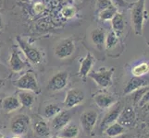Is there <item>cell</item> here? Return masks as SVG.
<instances>
[{
	"mask_svg": "<svg viewBox=\"0 0 149 138\" xmlns=\"http://www.w3.org/2000/svg\"><path fill=\"white\" fill-rule=\"evenodd\" d=\"M146 0H137L131 5V19L133 25L134 32L138 36L143 34V26L145 19H147V11L146 10Z\"/></svg>",
	"mask_w": 149,
	"mask_h": 138,
	"instance_id": "6da1fadb",
	"label": "cell"
},
{
	"mask_svg": "<svg viewBox=\"0 0 149 138\" xmlns=\"http://www.w3.org/2000/svg\"><path fill=\"white\" fill-rule=\"evenodd\" d=\"M17 43L22 49V53L26 56V58L33 65H38L43 61V54L42 52L36 47L31 45L28 42L23 40L22 37H17Z\"/></svg>",
	"mask_w": 149,
	"mask_h": 138,
	"instance_id": "7a4b0ae2",
	"label": "cell"
},
{
	"mask_svg": "<svg viewBox=\"0 0 149 138\" xmlns=\"http://www.w3.org/2000/svg\"><path fill=\"white\" fill-rule=\"evenodd\" d=\"M75 52V42L72 38L68 37L60 40L56 43L54 54L55 56L59 60H65L70 58Z\"/></svg>",
	"mask_w": 149,
	"mask_h": 138,
	"instance_id": "3957f363",
	"label": "cell"
},
{
	"mask_svg": "<svg viewBox=\"0 0 149 138\" xmlns=\"http://www.w3.org/2000/svg\"><path fill=\"white\" fill-rule=\"evenodd\" d=\"M14 86L20 90H28L34 93H39V86L36 76L33 72H27L19 78L14 82Z\"/></svg>",
	"mask_w": 149,
	"mask_h": 138,
	"instance_id": "277c9868",
	"label": "cell"
},
{
	"mask_svg": "<svg viewBox=\"0 0 149 138\" xmlns=\"http://www.w3.org/2000/svg\"><path fill=\"white\" fill-rule=\"evenodd\" d=\"M113 73H114V68L106 69L100 68L97 71H93L88 74V76L93 79L95 82L101 88H107L111 84V78Z\"/></svg>",
	"mask_w": 149,
	"mask_h": 138,
	"instance_id": "5b68a950",
	"label": "cell"
},
{
	"mask_svg": "<svg viewBox=\"0 0 149 138\" xmlns=\"http://www.w3.org/2000/svg\"><path fill=\"white\" fill-rule=\"evenodd\" d=\"M98 115H97L96 111L88 110L84 111L80 116V122L81 125V128L84 130V133L86 135H90L91 133L93 132Z\"/></svg>",
	"mask_w": 149,
	"mask_h": 138,
	"instance_id": "8992f818",
	"label": "cell"
},
{
	"mask_svg": "<svg viewBox=\"0 0 149 138\" xmlns=\"http://www.w3.org/2000/svg\"><path fill=\"white\" fill-rule=\"evenodd\" d=\"M69 82V74L66 71H59L50 78L47 89L50 91L56 92L64 89Z\"/></svg>",
	"mask_w": 149,
	"mask_h": 138,
	"instance_id": "52a82bcc",
	"label": "cell"
},
{
	"mask_svg": "<svg viewBox=\"0 0 149 138\" xmlns=\"http://www.w3.org/2000/svg\"><path fill=\"white\" fill-rule=\"evenodd\" d=\"M30 117L25 114H19L14 117L10 124V129L14 135H22L26 134L30 125Z\"/></svg>",
	"mask_w": 149,
	"mask_h": 138,
	"instance_id": "ba28073f",
	"label": "cell"
},
{
	"mask_svg": "<svg viewBox=\"0 0 149 138\" xmlns=\"http://www.w3.org/2000/svg\"><path fill=\"white\" fill-rule=\"evenodd\" d=\"M84 93L81 89H72L68 90L64 100V105L67 108H73L75 106L81 104L84 100Z\"/></svg>",
	"mask_w": 149,
	"mask_h": 138,
	"instance_id": "9c48e42d",
	"label": "cell"
},
{
	"mask_svg": "<svg viewBox=\"0 0 149 138\" xmlns=\"http://www.w3.org/2000/svg\"><path fill=\"white\" fill-rule=\"evenodd\" d=\"M135 121H136V115L134 110L130 106L126 107L122 111H120V115L117 119V122H119L120 125L125 127V128L133 126L135 124Z\"/></svg>",
	"mask_w": 149,
	"mask_h": 138,
	"instance_id": "30bf717a",
	"label": "cell"
},
{
	"mask_svg": "<svg viewBox=\"0 0 149 138\" xmlns=\"http://www.w3.org/2000/svg\"><path fill=\"white\" fill-rule=\"evenodd\" d=\"M120 102H118V103H115L114 105H112L111 109L104 116V118H103V120L101 122L100 131L104 132V130L107 128V126H109L111 124H113V122H117L118 117H119V115H120Z\"/></svg>",
	"mask_w": 149,
	"mask_h": 138,
	"instance_id": "8fae6325",
	"label": "cell"
},
{
	"mask_svg": "<svg viewBox=\"0 0 149 138\" xmlns=\"http://www.w3.org/2000/svg\"><path fill=\"white\" fill-rule=\"evenodd\" d=\"M70 119L71 115L69 111H61L55 117H53V120L51 122V127L55 131H60L70 122Z\"/></svg>",
	"mask_w": 149,
	"mask_h": 138,
	"instance_id": "7c38bea8",
	"label": "cell"
},
{
	"mask_svg": "<svg viewBox=\"0 0 149 138\" xmlns=\"http://www.w3.org/2000/svg\"><path fill=\"white\" fill-rule=\"evenodd\" d=\"M146 86H148V80L146 78H143L142 76H133L132 78L128 81V83L124 88V90H123V93L130 94L132 93L133 91Z\"/></svg>",
	"mask_w": 149,
	"mask_h": 138,
	"instance_id": "4fadbf2b",
	"label": "cell"
},
{
	"mask_svg": "<svg viewBox=\"0 0 149 138\" xmlns=\"http://www.w3.org/2000/svg\"><path fill=\"white\" fill-rule=\"evenodd\" d=\"M106 32L105 30L102 28L95 29L91 32L90 37L93 43L95 44V47L99 51H102L105 47V42H106Z\"/></svg>",
	"mask_w": 149,
	"mask_h": 138,
	"instance_id": "5bb4252c",
	"label": "cell"
},
{
	"mask_svg": "<svg viewBox=\"0 0 149 138\" xmlns=\"http://www.w3.org/2000/svg\"><path fill=\"white\" fill-rule=\"evenodd\" d=\"M94 100L101 109H109L116 103L115 98L107 93H98L94 96Z\"/></svg>",
	"mask_w": 149,
	"mask_h": 138,
	"instance_id": "9a60e30c",
	"label": "cell"
},
{
	"mask_svg": "<svg viewBox=\"0 0 149 138\" xmlns=\"http://www.w3.org/2000/svg\"><path fill=\"white\" fill-rule=\"evenodd\" d=\"M95 59L94 57V55L91 53H88L85 57L81 60V65H80V70H79V75L81 78H85L88 74L91 72V69L93 67V65H95Z\"/></svg>",
	"mask_w": 149,
	"mask_h": 138,
	"instance_id": "2e32d148",
	"label": "cell"
},
{
	"mask_svg": "<svg viewBox=\"0 0 149 138\" xmlns=\"http://www.w3.org/2000/svg\"><path fill=\"white\" fill-rule=\"evenodd\" d=\"M111 27L117 36H120V35L124 32L125 29V22H124V17L122 16V14L117 12L115 16L111 19Z\"/></svg>",
	"mask_w": 149,
	"mask_h": 138,
	"instance_id": "e0dca14e",
	"label": "cell"
},
{
	"mask_svg": "<svg viewBox=\"0 0 149 138\" xmlns=\"http://www.w3.org/2000/svg\"><path fill=\"white\" fill-rule=\"evenodd\" d=\"M9 66L13 72H20L25 68V64L20 58L19 53L16 50H14L10 54L9 57Z\"/></svg>",
	"mask_w": 149,
	"mask_h": 138,
	"instance_id": "ac0fdd59",
	"label": "cell"
},
{
	"mask_svg": "<svg viewBox=\"0 0 149 138\" xmlns=\"http://www.w3.org/2000/svg\"><path fill=\"white\" fill-rule=\"evenodd\" d=\"M19 107H20V102L18 99V97L9 96L4 98L2 100V108L7 112H11L16 111Z\"/></svg>",
	"mask_w": 149,
	"mask_h": 138,
	"instance_id": "d6986e66",
	"label": "cell"
},
{
	"mask_svg": "<svg viewBox=\"0 0 149 138\" xmlns=\"http://www.w3.org/2000/svg\"><path fill=\"white\" fill-rule=\"evenodd\" d=\"M79 133H80V129L78 125H76L75 124H70L69 122L64 128L60 130L58 136L63 138H76L79 135Z\"/></svg>",
	"mask_w": 149,
	"mask_h": 138,
	"instance_id": "ffe728a7",
	"label": "cell"
},
{
	"mask_svg": "<svg viewBox=\"0 0 149 138\" xmlns=\"http://www.w3.org/2000/svg\"><path fill=\"white\" fill-rule=\"evenodd\" d=\"M18 99L20 102V105L24 107H31L35 101V96L32 91L22 90L18 93Z\"/></svg>",
	"mask_w": 149,
	"mask_h": 138,
	"instance_id": "44dd1931",
	"label": "cell"
},
{
	"mask_svg": "<svg viewBox=\"0 0 149 138\" xmlns=\"http://www.w3.org/2000/svg\"><path fill=\"white\" fill-rule=\"evenodd\" d=\"M126 131L125 127H123L120 125L119 122H113L109 126H107V128L104 130V133L109 136V137H116V136H120L123 135Z\"/></svg>",
	"mask_w": 149,
	"mask_h": 138,
	"instance_id": "7402d4cb",
	"label": "cell"
},
{
	"mask_svg": "<svg viewBox=\"0 0 149 138\" xmlns=\"http://www.w3.org/2000/svg\"><path fill=\"white\" fill-rule=\"evenodd\" d=\"M34 131L35 134L40 136H49L51 134V130L49 125L45 121H38L34 124Z\"/></svg>",
	"mask_w": 149,
	"mask_h": 138,
	"instance_id": "603a6c76",
	"label": "cell"
},
{
	"mask_svg": "<svg viewBox=\"0 0 149 138\" xmlns=\"http://www.w3.org/2000/svg\"><path fill=\"white\" fill-rule=\"evenodd\" d=\"M118 12V8L113 5V6L107 8L106 9H103L98 12V17L101 20L107 21V20H111V19L115 16V14Z\"/></svg>",
	"mask_w": 149,
	"mask_h": 138,
	"instance_id": "cb8c5ba5",
	"label": "cell"
},
{
	"mask_svg": "<svg viewBox=\"0 0 149 138\" xmlns=\"http://www.w3.org/2000/svg\"><path fill=\"white\" fill-rule=\"evenodd\" d=\"M61 111H62V108L59 105L55 103H50L44 108V115L47 118H53V117H55Z\"/></svg>",
	"mask_w": 149,
	"mask_h": 138,
	"instance_id": "d4e9b609",
	"label": "cell"
},
{
	"mask_svg": "<svg viewBox=\"0 0 149 138\" xmlns=\"http://www.w3.org/2000/svg\"><path fill=\"white\" fill-rule=\"evenodd\" d=\"M119 43V36L111 32L106 36V42H105V47L107 50H112L113 48H115L116 46Z\"/></svg>",
	"mask_w": 149,
	"mask_h": 138,
	"instance_id": "484cf974",
	"label": "cell"
},
{
	"mask_svg": "<svg viewBox=\"0 0 149 138\" xmlns=\"http://www.w3.org/2000/svg\"><path fill=\"white\" fill-rule=\"evenodd\" d=\"M148 71H149L148 63L143 62V63H141L139 65H135L134 67L132 68V73L134 76H143L148 74Z\"/></svg>",
	"mask_w": 149,
	"mask_h": 138,
	"instance_id": "4316f807",
	"label": "cell"
},
{
	"mask_svg": "<svg viewBox=\"0 0 149 138\" xmlns=\"http://www.w3.org/2000/svg\"><path fill=\"white\" fill-rule=\"evenodd\" d=\"M147 91H148V86L143 87V88L137 89L135 91H133V92H134V94H133V101H134V103H138L142 97L145 95Z\"/></svg>",
	"mask_w": 149,
	"mask_h": 138,
	"instance_id": "83f0119b",
	"label": "cell"
},
{
	"mask_svg": "<svg viewBox=\"0 0 149 138\" xmlns=\"http://www.w3.org/2000/svg\"><path fill=\"white\" fill-rule=\"evenodd\" d=\"M111 6H113L111 0H97L96 10H97V12H99V11H101V10L106 9V8H109Z\"/></svg>",
	"mask_w": 149,
	"mask_h": 138,
	"instance_id": "f1b7e54d",
	"label": "cell"
},
{
	"mask_svg": "<svg viewBox=\"0 0 149 138\" xmlns=\"http://www.w3.org/2000/svg\"><path fill=\"white\" fill-rule=\"evenodd\" d=\"M61 14L67 19L72 18L75 14V9L72 7H65V8H63L62 10H61Z\"/></svg>",
	"mask_w": 149,
	"mask_h": 138,
	"instance_id": "f546056e",
	"label": "cell"
},
{
	"mask_svg": "<svg viewBox=\"0 0 149 138\" xmlns=\"http://www.w3.org/2000/svg\"><path fill=\"white\" fill-rule=\"evenodd\" d=\"M112 4L118 8H127L131 7V3H128L125 0H111Z\"/></svg>",
	"mask_w": 149,
	"mask_h": 138,
	"instance_id": "4dcf8cb0",
	"label": "cell"
},
{
	"mask_svg": "<svg viewBox=\"0 0 149 138\" xmlns=\"http://www.w3.org/2000/svg\"><path fill=\"white\" fill-rule=\"evenodd\" d=\"M138 103H139V106H141V107L145 106V105H146L148 103V91L142 97L141 100H139V102H138Z\"/></svg>",
	"mask_w": 149,
	"mask_h": 138,
	"instance_id": "1f68e13d",
	"label": "cell"
},
{
	"mask_svg": "<svg viewBox=\"0 0 149 138\" xmlns=\"http://www.w3.org/2000/svg\"><path fill=\"white\" fill-rule=\"evenodd\" d=\"M5 86H6V81L2 78H0V90H1Z\"/></svg>",
	"mask_w": 149,
	"mask_h": 138,
	"instance_id": "d6a6232c",
	"label": "cell"
},
{
	"mask_svg": "<svg viewBox=\"0 0 149 138\" xmlns=\"http://www.w3.org/2000/svg\"><path fill=\"white\" fill-rule=\"evenodd\" d=\"M4 27V23H3V19L1 17V15H0V30H1Z\"/></svg>",
	"mask_w": 149,
	"mask_h": 138,
	"instance_id": "836d02e7",
	"label": "cell"
},
{
	"mask_svg": "<svg viewBox=\"0 0 149 138\" xmlns=\"http://www.w3.org/2000/svg\"><path fill=\"white\" fill-rule=\"evenodd\" d=\"M50 138H63V137H60V136H52V137H50Z\"/></svg>",
	"mask_w": 149,
	"mask_h": 138,
	"instance_id": "e575fe53",
	"label": "cell"
},
{
	"mask_svg": "<svg viewBox=\"0 0 149 138\" xmlns=\"http://www.w3.org/2000/svg\"><path fill=\"white\" fill-rule=\"evenodd\" d=\"M12 138H22V137H19V135H16V136H14Z\"/></svg>",
	"mask_w": 149,
	"mask_h": 138,
	"instance_id": "d590c367",
	"label": "cell"
},
{
	"mask_svg": "<svg viewBox=\"0 0 149 138\" xmlns=\"http://www.w3.org/2000/svg\"><path fill=\"white\" fill-rule=\"evenodd\" d=\"M0 138H4V136H3V135H2L1 134H0Z\"/></svg>",
	"mask_w": 149,
	"mask_h": 138,
	"instance_id": "8d00e7d4",
	"label": "cell"
},
{
	"mask_svg": "<svg viewBox=\"0 0 149 138\" xmlns=\"http://www.w3.org/2000/svg\"><path fill=\"white\" fill-rule=\"evenodd\" d=\"M0 48H1V43H0Z\"/></svg>",
	"mask_w": 149,
	"mask_h": 138,
	"instance_id": "74e56055",
	"label": "cell"
},
{
	"mask_svg": "<svg viewBox=\"0 0 149 138\" xmlns=\"http://www.w3.org/2000/svg\"><path fill=\"white\" fill-rule=\"evenodd\" d=\"M0 68H1V65H0Z\"/></svg>",
	"mask_w": 149,
	"mask_h": 138,
	"instance_id": "f35d334b",
	"label": "cell"
},
{
	"mask_svg": "<svg viewBox=\"0 0 149 138\" xmlns=\"http://www.w3.org/2000/svg\"><path fill=\"white\" fill-rule=\"evenodd\" d=\"M103 138H106V137H103Z\"/></svg>",
	"mask_w": 149,
	"mask_h": 138,
	"instance_id": "ab89813d",
	"label": "cell"
}]
</instances>
